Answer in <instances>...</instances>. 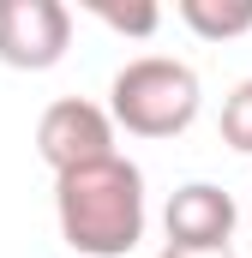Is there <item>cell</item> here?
<instances>
[{"label": "cell", "mask_w": 252, "mask_h": 258, "mask_svg": "<svg viewBox=\"0 0 252 258\" xmlns=\"http://www.w3.org/2000/svg\"><path fill=\"white\" fill-rule=\"evenodd\" d=\"M72 42V12L60 0H0V60L18 72L60 66Z\"/></svg>", "instance_id": "277c9868"}, {"label": "cell", "mask_w": 252, "mask_h": 258, "mask_svg": "<svg viewBox=\"0 0 252 258\" xmlns=\"http://www.w3.org/2000/svg\"><path fill=\"white\" fill-rule=\"evenodd\" d=\"M222 138H228L240 156H252V78L234 84L228 102H222Z\"/></svg>", "instance_id": "52a82bcc"}, {"label": "cell", "mask_w": 252, "mask_h": 258, "mask_svg": "<svg viewBox=\"0 0 252 258\" xmlns=\"http://www.w3.org/2000/svg\"><path fill=\"white\" fill-rule=\"evenodd\" d=\"M198 72L168 54H138L108 84V114L132 138H174L198 120Z\"/></svg>", "instance_id": "7a4b0ae2"}, {"label": "cell", "mask_w": 252, "mask_h": 258, "mask_svg": "<svg viewBox=\"0 0 252 258\" xmlns=\"http://www.w3.org/2000/svg\"><path fill=\"white\" fill-rule=\"evenodd\" d=\"M54 216L78 258H126L144 234V174L138 162L108 156L54 180Z\"/></svg>", "instance_id": "6da1fadb"}, {"label": "cell", "mask_w": 252, "mask_h": 258, "mask_svg": "<svg viewBox=\"0 0 252 258\" xmlns=\"http://www.w3.org/2000/svg\"><path fill=\"white\" fill-rule=\"evenodd\" d=\"M168 246H228L234 234V198L210 180H186L162 210Z\"/></svg>", "instance_id": "5b68a950"}, {"label": "cell", "mask_w": 252, "mask_h": 258, "mask_svg": "<svg viewBox=\"0 0 252 258\" xmlns=\"http://www.w3.org/2000/svg\"><path fill=\"white\" fill-rule=\"evenodd\" d=\"M96 18L114 24V30H126V36H150V30L162 24L156 6H108V0H96Z\"/></svg>", "instance_id": "ba28073f"}, {"label": "cell", "mask_w": 252, "mask_h": 258, "mask_svg": "<svg viewBox=\"0 0 252 258\" xmlns=\"http://www.w3.org/2000/svg\"><path fill=\"white\" fill-rule=\"evenodd\" d=\"M36 150H42V162L54 168V180L72 174V168L108 162V156H120V150H114V114L96 108V102H84V96H60V102H48L42 120H36Z\"/></svg>", "instance_id": "3957f363"}, {"label": "cell", "mask_w": 252, "mask_h": 258, "mask_svg": "<svg viewBox=\"0 0 252 258\" xmlns=\"http://www.w3.org/2000/svg\"><path fill=\"white\" fill-rule=\"evenodd\" d=\"M180 24L204 42L246 36L252 30V0H180Z\"/></svg>", "instance_id": "8992f818"}, {"label": "cell", "mask_w": 252, "mask_h": 258, "mask_svg": "<svg viewBox=\"0 0 252 258\" xmlns=\"http://www.w3.org/2000/svg\"><path fill=\"white\" fill-rule=\"evenodd\" d=\"M156 258H234V246H162Z\"/></svg>", "instance_id": "9c48e42d"}]
</instances>
